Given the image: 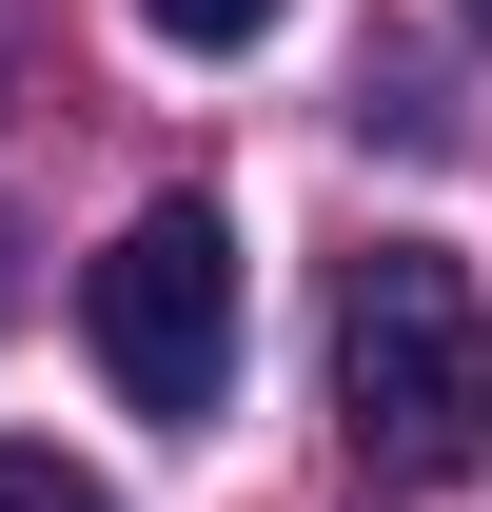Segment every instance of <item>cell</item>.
<instances>
[{"label": "cell", "instance_id": "6da1fadb", "mask_svg": "<svg viewBox=\"0 0 492 512\" xmlns=\"http://www.w3.org/2000/svg\"><path fill=\"white\" fill-rule=\"evenodd\" d=\"M335 414H355V453L414 473V493L492 473V296H473L453 237H374L355 276H335Z\"/></svg>", "mask_w": 492, "mask_h": 512}, {"label": "cell", "instance_id": "3957f363", "mask_svg": "<svg viewBox=\"0 0 492 512\" xmlns=\"http://www.w3.org/2000/svg\"><path fill=\"white\" fill-rule=\"evenodd\" d=\"M0 512H119V493H99V473H60L40 434H0Z\"/></svg>", "mask_w": 492, "mask_h": 512}, {"label": "cell", "instance_id": "5b68a950", "mask_svg": "<svg viewBox=\"0 0 492 512\" xmlns=\"http://www.w3.org/2000/svg\"><path fill=\"white\" fill-rule=\"evenodd\" d=\"M473 20H492V0H473Z\"/></svg>", "mask_w": 492, "mask_h": 512}, {"label": "cell", "instance_id": "7a4b0ae2", "mask_svg": "<svg viewBox=\"0 0 492 512\" xmlns=\"http://www.w3.org/2000/svg\"><path fill=\"white\" fill-rule=\"evenodd\" d=\"M79 335H99V375L158 434H217V394H237V217L217 197H138L79 256Z\"/></svg>", "mask_w": 492, "mask_h": 512}, {"label": "cell", "instance_id": "277c9868", "mask_svg": "<svg viewBox=\"0 0 492 512\" xmlns=\"http://www.w3.org/2000/svg\"><path fill=\"white\" fill-rule=\"evenodd\" d=\"M138 20H158L178 60H237V40H256V20H276V0H138Z\"/></svg>", "mask_w": 492, "mask_h": 512}]
</instances>
